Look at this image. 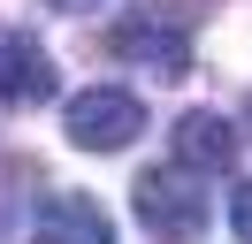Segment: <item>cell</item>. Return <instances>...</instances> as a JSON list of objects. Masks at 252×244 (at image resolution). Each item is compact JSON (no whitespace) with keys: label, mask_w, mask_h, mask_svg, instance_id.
<instances>
[{"label":"cell","mask_w":252,"mask_h":244,"mask_svg":"<svg viewBox=\"0 0 252 244\" xmlns=\"http://www.w3.org/2000/svg\"><path fill=\"white\" fill-rule=\"evenodd\" d=\"M199 168H145L138 183H130V214H138V229L145 237H160V244H199V229H206V183H191Z\"/></svg>","instance_id":"6da1fadb"},{"label":"cell","mask_w":252,"mask_h":244,"mask_svg":"<svg viewBox=\"0 0 252 244\" xmlns=\"http://www.w3.org/2000/svg\"><path fill=\"white\" fill-rule=\"evenodd\" d=\"M0 99H16V107L54 99V61L38 54L31 30H8V38H0Z\"/></svg>","instance_id":"5b68a950"},{"label":"cell","mask_w":252,"mask_h":244,"mask_svg":"<svg viewBox=\"0 0 252 244\" xmlns=\"http://www.w3.org/2000/svg\"><path fill=\"white\" fill-rule=\"evenodd\" d=\"M107 54L115 61H138V69H153V76H184L191 69V46L176 38L160 15H123V23L107 30Z\"/></svg>","instance_id":"277c9868"},{"label":"cell","mask_w":252,"mask_h":244,"mask_svg":"<svg viewBox=\"0 0 252 244\" xmlns=\"http://www.w3.org/2000/svg\"><path fill=\"white\" fill-rule=\"evenodd\" d=\"M176 160L199 168V176H221V168L237 160V130L221 115H184L176 122Z\"/></svg>","instance_id":"8992f818"},{"label":"cell","mask_w":252,"mask_h":244,"mask_svg":"<svg viewBox=\"0 0 252 244\" xmlns=\"http://www.w3.org/2000/svg\"><path fill=\"white\" fill-rule=\"evenodd\" d=\"M54 8H69V15H77V8H92V0H54Z\"/></svg>","instance_id":"ba28073f"},{"label":"cell","mask_w":252,"mask_h":244,"mask_svg":"<svg viewBox=\"0 0 252 244\" xmlns=\"http://www.w3.org/2000/svg\"><path fill=\"white\" fill-rule=\"evenodd\" d=\"M229 229H237V244H252V183H237V198H229Z\"/></svg>","instance_id":"52a82bcc"},{"label":"cell","mask_w":252,"mask_h":244,"mask_svg":"<svg viewBox=\"0 0 252 244\" xmlns=\"http://www.w3.org/2000/svg\"><path fill=\"white\" fill-rule=\"evenodd\" d=\"M31 244H115V221L84 191H46L31 214Z\"/></svg>","instance_id":"3957f363"},{"label":"cell","mask_w":252,"mask_h":244,"mask_svg":"<svg viewBox=\"0 0 252 244\" xmlns=\"http://www.w3.org/2000/svg\"><path fill=\"white\" fill-rule=\"evenodd\" d=\"M138 130H145V99L123 84H92L69 99V145L77 152H123Z\"/></svg>","instance_id":"7a4b0ae2"}]
</instances>
